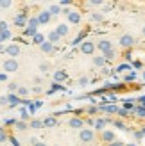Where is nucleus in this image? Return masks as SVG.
I'll use <instances>...</instances> for the list:
<instances>
[{
	"mask_svg": "<svg viewBox=\"0 0 145 146\" xmlns=\"http://www.w3.org/2000/svg\"><path fill=\"white\" fill-rule=\"evenodd\" d=\"M102 55H104L106 61H113L115 57H117V52H115V48H113V50H109V52H106V54H102Z\"/></svg>",
	"mask_w": 145,
	"mask_h": 146,
	"instance_id": "obj_25",
	"label": "nucleus"
},
{
	"mask_svg": "<svg viewBox=\"0 0 145 146\" xmlns=\"http://www.w3.org/2000/svg\"><path fill=\"white\" fill-rule=\"evenodd\" d=\"M100 111H104L106 114H117L118 107L117 105H100Z\"/></svg>",
	"mask_w": 145,
	"mask_h": 146,
	"instance_id": "obj_18",
	"label": "nucleus"
},
{
	"mask_svg": "<svg viewBox=\"0 0 145 146\" xmlns=\"http://www.w3.org/2000/svg\"><path fill=\"white\" fill-rule=\"evenodd\" d=\"M32 41L36 43V45H40V46H41V45H43V43H45L47 39H45V36H43V34H40V32H38V34H36L34 38H32Z\"/></svg>",
	"mask_w": 145,
	"mask_h": 146,
	"instance_id": "obj_21",
	"label": "nucleus"
},
{
	"mask_svg": "<svg viewBox=\"0 0 145 146\" xmlns=\"http://www.w3.org/2000/svg\"><path fill=\"white\" fill-rule=\"evenodd\" d=\"M66 78H68V75H66V71H64V70H56V71H54V80H56L57 84H59V82H64Z\"/></svg>",
	"mask_w": 145,
	"mask_h": 146,
	"instance_id": "obj_13",
	"label": "nucleus"
},
{
	"mask_svg": "<svg viewBox=\"0 0 145 146\" xmlns=\"http://www.w3.org/2000/svg\"><path fill=\"white\" fill-rule=\"evenodd\" d=\"M32 82H34L36 86H40V84H41V77H34V80H32Z\"/></svg>",
	"mask_w": 145,
	"mask_h": 146,
	"instance_id": "obj_42",
	"label": "nucleus"
},
{
	"mask_svg": "<svg viewBox=\"0 0 145 146\" xmlns=\"http://www.w3.org/2000/svg\"><path fill=\"white\" fill-rule=\"evenodd\" d=\"M25 34L31 36V38H34V36L38 34V29H34V27H25Z\"/></svg>",
	"mask_w": 145,
	"mask_h": 146,
	"instance_id": "obj_28",
	"label": "nucleus"
},
{
	"mask_svg": "<svg viewBox=\"0 0 145 146\" xmlns=\"http://www.w3.org/2000/svg\"><path fill=\"white\" fill-rule=\"evenodd\" d=\"M29 127H31V128H43V121H40V119H32L31 123H29Z\"/></svg>",
	"mask_w": 145,
	"mask_h": 146,
	"instance_id": "obj_26",
	"label": "nucleus"
},
{
	"mask_svg": "<svg viewBox=\"0 0 145 146\" xmlns=\"http://www.w3.org/2000/svg\"><path fill=\"white\" fill-rule=\"evenodd\" d=\"M2 68H4V71L5 73H14V71H18L20 70V62L16 61V59H4V62H2Z\"/></svg>",
	"mask_w": 145,
	"mask_h": 146,
	"instance_id": "obj_2",
	"label": "nucleus"
},
{
	"mask_svg": "<svg viewBox=\"0 0 145 146\" xmlns=\"http://www.w3.org/2000/svg\"><path fill=\"white\" fill-rule=\"evenodd\" d=\"M38 25H40L38 16H32V18H29V20H27V27H34V29H38Z\"/></svg>",
	"mask_w": 145,
	"mask_h": 146,
	"instance_id": "obj_23",
	"label": "nucleus"
},
{
	"mask_svg": "<svg viewBox=\"0 0 145 146\" xmlns=\"http://www.w3.org/2000/svg\"><path fill=\"white\" fill-rule=\"evenodd\" d=\"M134 112H136V116H138V118L145 119V107H143V105H138V107L134 109Z\"/></svg>",
	"mask_w": 145,
	"mask_h": 146,
	"instance_id": "obj_24",
	"label": "nucleus"
},
{
	"mask_svg": "<svg viewBox=\"0 0 145 146\" xmlns=\"http://www.w3.org/2000/svg\"><path fill=\"white\" fill-rule=\"evenodd\" d=\"M142 34H143V36H145V25H143V29H142Z\"/></svg>",
	"mask_w": 145,
	"mask_h": 146,
	"instance_id": "obj_51",
	"label": "nucleus"
},
{
	"mask_svg": "<svg viewBox=\"0 0 145 146\" xmlns=\"http://www.w3.org/2000/svg\"><path fill=\"white\" fill-rule=\"evenodd\" d=\"M143 134H145V128H143Z\"/></svg>",
	"mask_w": 145,
	"mask_h": 146,
	"instance_id": "obj_53",
	"label": "nucleus"
},
{
	"mask_svg": "<svg viewBox=\"0 0 145 146\" xmlns=\"http://www.w3.org/2000/svg\"><path fill=\"white\" fill-rule=\"evenodd\" d=\"M47 11H48L50 14H52V16H57V14H61V13H63V7H61L59 4H52V5H50Z\"/></svg>",
	"mask_w": 145,
	"mask_h": 146,
	"instance_id": "obj_17",
	"label": "nucleus"
},
{
	"mask_svg": "<svg viewBox=\"0 0 145 146\" xmlns=\"http://www.w3.org/2000/svg\"><path fill=\"white\" fill-rule=\"evenodd\" d=\"M88 112H90V114H95V112H97V107H90Z\"/></svg>",
	"mask_w": 145,
	"mask_h": 146,
	"instance_id": "obj_47",
	"label": "nucleus"
},
{
	"mask_svg": "<svg viewBox=\"0 0 145 146\" xmlns=\"http://www.w3.org/2000/svg\"><path fill=\"white\" fill-rule=\"evenodd\" d=\"M134 137H136V139H142V137H143V132H136Z\"/></svg>",
	"mask_w": 145,
	"mask_h": 146,
	"instance_id": "obj_48",
	"label": "nucleus"
},
{
	"mask_svg": "<svg viewBox=\"0 0 145 146\" xmlns=\"http://www.w3.org/2000/svg\"><path fill=\"white\" fill-rule=\"evenodd\" d=\"M18 87H20V84H16V82H9V84H7V89H9L11 93H16Z\"/></svg>",
	"mask_w": 145,
	"mask_h": 146,
	"instance_id": "obj_29",
	"label": "nucleus"
},
{
	"mask_svg": "<svg viewBox=\"0 0 145 146\" xmlns=\"http://www.w3.org/2000/svg\"><path fill=\"white\" fill-rule=\"evenodd\" d=\"M2 80H5V75H4V73L0 75V82H2Z\"/></svg>",
	"mask_w": 145,
	"mask_h": 146,
	"instance_id": "obj_50",
	"label": "nucleus"
},
{
	"mask_svg": "<svg viewBox=\"0 0 145 146\" xmlns=\"http://www.w3.org/2000/svg\"><path fill=\"white\" fill-rule=\"evenodd\" d=\"M9 7H11L9 0H0V9H9Z\"/></svg>",
	"mask_w": 145,
	"mask_h": 146,
	"instance_id": "obj_32",
	"label": "nucleus"
},
{
	"mask_svg": "<svg viewBox=\"0 0 145 146\" xmlns=\"http://www.w3.org/2000/svg\"><path fill=\"white\" fill-rule=\"evenodd\" d=\"M143 78H145V75H143Z\"/></svg>",
	"mask_w": 145,
	"mask_h": 146,
	"instance_id": "obj_55",
	"label": "nucleus"
},
{
	"mask_svg": "<svg viewBox=\"0 0 145 146\" xmlns=\"http://www.w3.org/2000/svg\"><path fill=\"white\" fill-rule=\"evenodd\" d=\"M32 91H34L36 94H40V93H41V87H40V86H36V87H34V89H32Z\"/></svg>",
	"mask_w": 145,
	"mask_h": 146,
	"instance_id": "obj_46",
	"label": "nucleus"
},
{
	"mask_svg": "<svg viewBox=\"0 0 145 146\" xmlns=\"http://www.w3.org/2000/svg\"><path fill=\"white\" fill-rule=\"evenodd\" d=\"M118 43H120L122 48H131V46H134V38H133L131 34H122Z\"/></svg>",
	"mask_w": 145,
	"mask_h": 146,
	"instance_id": "obj_5",
	"label": "nucleus"
},
{
	"mask_svg": "<svg viewBox=\"0 0 145 146\" xmlns=\"http://www.w3.org/2000/svg\"><path fill=\"white\" fill-rule=\"evenodd\" d=\"M86 146H91V144H86Z\"/></svg>",
	"mask_w": 145,
	"mask_h": 146,
	"instance_id": "obj_54",
	"label": "nucleus"
},
{
	"mask_svg": "<svg viewBox=\"0 0 145 146\" xmlns=\"http://www.w3.org/2000/svg\"><path fill=\"white\" fill-rule=\"evenodd\" d=\"M20 112H21V119H29V112L25 111V109H21Z\"/></svg>",
	"mask_w": 145,
	"mask_h": 146,
	"instance_id": "obj_39",
	"label": "nucleus"
},
{
	"mask_svg": "<svg viewBox=\"0 0 145 146\" xmlns=\"http://www.w3.org/2000/svg\"><path fill=\"white\" fill-rule=\"evenodd\" d=\"M79 139L84 143V146L86 144H91L93 141H95V132H93L91 128H83L81 132H79Z\"/></svg>",
	"mask_w": 145,
	"mask_h": 146,
	"instance_id": "obj_1",
	"label": "nucleus"
},
{
	"mask_svg": "<svg viewBox=\"0 0 145 146\" xmlns=\"http://www.w3.org/2000/svg\"><path fill=\"white\" fill-rule=\"evenodd\" d=\"M5 141H9V135H7L4 130H0V143H5Z\"/></svg>",
	"mask_w": 145,
	"mask_h": 146,
	"instance_id": "obj_35",
	"label": "nucleus"
},
{
	"mask_svg": "<svg viewBox=\"0 0 145 146\" xmlns=\"http://www.w3.org/2000/svg\"><path fill=\"white\" fill-rule=\"evenodd\" d=\"M40 50L43 54H47V55H52V54H56V45H52V43H48V41H45L43 45L40 46Z\"/></svg>",
	"mask_w": 145,
	"mask_h": 146,
	"instance_id": "obj_10",
	"label": "nucleus"
},
{
	"mask_svg": "<svg viewBox=\"0 0 145 146\" xmlns=\"http://www.w3.org/2000/svg\"><path fill=\"white\" fill-rule=\"evenodd\" d=\"M97 48H99L102 54H106V52H109V50H113V45H111L109 39H100V41L97 43Z\"/></svg>",
	"mask_w": 145,
	"mask_h": 146,
	"instance_id": "obj_8",
	"label": "nucleus"
},
{
	"mask_svg": "<svg viewBox=\"0 0 145 146\" xmlns=\"http://www.w3.org/2000/svg\"><path fill=\"white\" fill-rule=\"evenodd\" d=\"M68 127L70 128H79V130H83V127H84V119L83 118H77V116H74V118H70L68 119Z\"/></svg>",
	"mask_w": 145,
	"mask_h": 146,
	"instance_id": "obj_7",
	"label": "nucleus"
},
{
	"mask_svg": "<svg viewBox=\"0 0 145 146\" xmlns=\"http://www.w3.org/2000/svg\"><path fill=\"white\" fill-rule=\"evenodd\" d=\"M47 41H48V43H52V45H56L57 41H61V38L57 36V32H56V31H52V32H48V36H47Z\"/></svg>",
	"mask_w": 145,
	"mask_h": 146,
	"instance_id": "obj_19",
	"label": "nucleus"
},
{
	"mask_svg": "<svg viewBox=\"0 0 145 146\" xmlns=\"http://www.w3.org/2000/svg\"><path fill=\"white\" fill-rule=\"evenodd\" d=\"M118 70H120V71H127V70H129V66H127V64H122Z\"/></svg>",
	"mask_w": 145,
	"mask_h": 146,
	"instance_id": "obj_44",
	"label": "nucleus"
},
{
	"mask_svg": "<svg viewBox=\"0 0 145 146\" xmlns=\"http://www.w3.org/2000/svg\"><path fill=\"white\" fill-rule=\"evenodd\" d=\"M7 102H9V105H18L20 104V98L14 93H9V94H7Z\"/></svg>",
	"mask_w": 145,
	"mask_h": 146,
	"instance_id": "obj_20",
	"label": "nucleus"
},
{
	"mask_svg": "<svg viewBox=\"0 0 145 146\" xmlns=\"http://www.w3.org/2000/svg\"><path fill=\"white\" fill-rule=\"evenodd\" d=\"M140 102H142V105L145 107V96H142V98H140Z\"/></svg>",
	"mask_w": 145,
	"mask_h": 146,
	"instance_id": "obj_49",
	"label": "nucleus"
},
{
	"mask_svg": "<svg viewBox=\"0 0 145 146\" xmlns=\"http://www.w3.org/2000/svg\"><path fill=\"white\" fill-rule=\"evenodd\" d=\"M50 20H52V14H50L48 11H41V13H38V21H40V25H47Z\"/></svg>",
	"mask_w": 145,
	"mask_h": 146,
	"instance_id": "obj_11",
	"label": "nucleus"
},
{
	"mask_svg": "<svg viewBox=\"0 0 145 146\" xmlns=\"http://www.w3.org/2000/svg\"><path fill=\"white\" fill-rule=\"evenodd\" d=\"M16 128H18V130H21V132H23V130H27V128H29V125H27L25 121H18V123H16Z\"/></svg>",
	"mask_w": 145,
	"mask_h": 146,
	"instance_id": "obj_31",
	"label": "nucleus"
},
{
	"mask_svg": "<svg viewBox=\"0 0 145 146\" xmlns=\"http://www.w3.org/2000/svg\"><path fill=\"white\" fill-rule=\"evenodd\" d=\"M117 114H120V116H127V109H126V107H124V109H118Z\"/></svg>",
	"mask_w": 145,
	"mask_h": 146,
	"instance_id": "obj_41",
	"label": "nucleus"
},
{
	"mask_svg": "<svg viewBox=\"0 0 145 146\" xmlns=\"http://www.w3.org/2000/svg\"><path fill=\"white\" fill-rule=\"evenodd\" d=\"M0 105H9V102H7V96H0Z\"/></svg>",
	"mask_w": 145,
	"mask_h": 146,
	"instance_id": "obj_40",
	"label": "nucleus"
},
{
	"mask_svg": "<svg viewBox=\"0 0 145 146\" xmlns=\"http://www.w3.org/2000/svg\"><path fill=\"white\" fill-rule=\"evenodd\" d=\"M16 93H18V96H27V94H29V89H27V87H23V86H20Z\"/></svg>",
	"mask_w": 145,
	"mask_h": 146,
	"instance_id": "obj_30",
	"label": "nucleus"
},
{
	"mask_svg": "<svg viewBox=\"0 0 145 146\" xmlns=\"http://www.w3.org/2000/svg\"><path fill=\"white\" fill-rule=\"evenodd\" d=\"M9 141H11V143H13V144H14V146H20V143H18V141H16V139H14V137H9Z\"/></svg>",
	"mask_w": 145,
	"mask_h": 146,
	"instance_id": "obj_45",
	"label": "nucleus"
},
{
	"mask_svg": "<svg viewBox=\"0 0 145 146\" xmlns=\"http://www.w3.org/2000/svg\"><path fill=\"white\" fill-rule=\"evenodd\" d=\"M88 82H90V78H88V77H81V78L77 80V84H79V86H88Z\"/></svg>",
	"mask_w": 145,
	"mask_h": 146,
	"instance_id": "obj_33",
	"label": "nucleus"
},
{
	"mask_svg": "<svg viewBox=\"0 0 145 146\" xmlns=\"http://www.w3.org/2000/svg\"><path fill=\"white\" fill-rule=\"evenodd\" d=\"M5 55H9V59H16L18 55H21V46L20 45H14V43H11V45H7L5 50H4Z\"/></svg>",
	"mask_w": 145,
	"mask_h": 146,
	"instance_id": "obj_3",
	"label": "nucleus"
},
{
	"mask_svg": "<svg viewBox=\"0 0 145 146\" xmlns=\"http://www.w3.org/2000/svg\"><path fill=\"white\" fill-rule=\"evenodd\" d=\"M91 20H93V21H102L104 16H102V14H99V13H93V14H91Z\"/></svg>",
	"mask_w": 145,
	"mask_h": 146,
	"instance_id": "obj_34",
	"label": "nucleus"
},
{
	"mask_svg": "<svg viewBox=\"0 0 145 146\" xmlns=\"http://www.w3.org/2000/svg\"><path fill=\"white\" fill-rule=\"evenodd\" d=\"M115 125H117L118 128H126V125H124V123H122V121H115Z\"/></svg>",
	"mask_w": 145,
	"mask_h": 146,
	"instance_id": "obj_43",
	"label": "nucleus"
},
{
	"mask_svg": "<svg viewBox=\"0 0 145 146\" xmlns=\"http://www.w3.org/2000/svg\"><path fill=\"white\" fill-rule=\"evenodd\" d=\"M40 70H41V71H48V70H50V64H48V62H41V64H40Z\"/></svg>",
	"mask_w": 145,
	"mask_h": 146,
	"instance_id": "obj_38",
	"label": "nucleus"
},
{
	"mask_svg": "<svg viewBox=\"0 0 145 146\" xmlns=\"http://www.w3.org/2000/svg\"><path fill=\"white\" fill-rule=\"evenodd\" d=\"M106 59H104V55H95L93 57V66H97V68H104L106 66Z\"/></svg>",
	"mask_w": 145,
	"mask_h": 146,
	"instance_id": "obj_15",
	"label": "nucleus"
},
{
	"mask_svg": "<svg viewBox=\"0 0 145 146\" xmlns=\"http://www.w3.org/2000/svg\"><path fill=\"white\" fill-rule=\"evenodd\" d=\"M5 31H9V27H7V23H5V21H0V34H2V32H5Z\"/></svg>",
	"mask_w": 145,
	"mask_h": 146,
	"instance_id": "obj_37",
	"label": "nucleus"
},
{
	"mask_svg": "<svg viewBox=\"0 0 145 146\" xmlns=\"http://www.w3.org/2000/svg\"><path fill=\"white\" fill-rule=\"evenodd\" d=\"M43 127L54 128V127H57V119L54 118V116H48V118H45V119H43Z\"/></svg>",
	"mask_w": 145,
	"mask_h": 146,
	"instance_id": "obj_16",
	"label": "nucleus"
},
{
	"mask_svg": "<svg viewBox=\"0 0 145 146\" xmlns=\"http://www.w3.org/2000/svg\"><path fill=\"white\" fill-rule=\"evenodd\" d=\"M27 16L25 14H18V16H14V25L16 27H27Z\"/></svg>",
	"mask_w": 145,
	"mask_h": 146,
	"instance_id": "obj_14",
	"label": "nucleus"
},
{
	"mask_svg": "<svg viewBox=\"0 0 145 146\" xmlns=\"http://www.w3.org/2000/svg\"><path fill=\"white\" fill-rule=\"evenodd\" d=\"M4 50H5V48H4V46H2V45H0V52H4Z\"/></svg>",
	"mask_w": 145,
	"mask_h": 146,
	"instance_id": "obj_52",
	"label": "nucleus"
},
{
	"mask_svg": "<svg viewBox=\"0 0 145 146\" xmlns=\"http://www.w3.org/2000/svg\"><path fill=\"white\" fill-rule=\"evenodd\" d=\"M7 39H11V31H5V32L0 34V45H2L4 41H7Z\"/></svg>",
	"mask_w": 145,
	"mask_h": 146,
	"instance_id": "obj_27",
	"label": "nucleus"
},
{
	"mask_svg": "<svg viewBox=\"0 0 145 146\" xmlns=\"http://www.w3.org/2000/svg\"><path fill=\"white\" fill-rule=\"evenodd\" d=\"M106 123H107V119H102V118H99V119L95 121V128L102 132V130H104V127H106Z\"/></svg>",
	"mask_w": 145,
	"mask_h": 146,
	"instance_id": "obj_22",
	"label": "nucleus"
},
{
	"mask_svg": "<svg viewBox=\"0 0 145 146\" xmlns=\"http://www.w3.org/2000/svg\"><path fill=\"white\" fill-rule=\"evenodd\" d=\"M100 139H102L104 143L113 144L115 141H117V135H115L113 130H102V132H100Z\"/></svg>",
	"mask_w": 145,
	"mask_h": 146,
	"instance_id": "obj_6",
	"label": "nucleus"
},
{
	"mask_svg": "<svg viewBox=\"0 0 145 146\" xmlns=\"http://www.w3.org/2000/svg\"><path fill=\"white\" fill-rule=\"evenodd\" d=\"M95 50H97V45L93 41H83L81 43V52L84 55H93V54H95Z\"/></svg>",
	"mask_w": 145,
	"mask_h": 146,
	"instance_id": "obj_4",
	"label": "nucleus"
},
{
	"mask_svg": "<svg viewBox=\"0 0 145 146\" xmlns=\"http://www.w3.org/2000/svg\"><path fill=\"white\" fill-rule=\"evenodd\" d=\"M66 18H68V23H72V25H77L79 21H81V13H79V11H68Z\"/></svg>",
	"mask_w": 145,
	"mask_h": 146,
	"instance_id": "obj_9",
	"label": "nucleus"
},
{
	"mask_svg": "<svg viewBox=\"0 0 145 146\" xmlns=\"http://www.w3.org/2000/svg\"><path fill=\"white\" fill-rule=\"evenodd\" d=\"M56 32H57V36H59V38H66L68 32H70V27H68L66 23H59V25L56 27Z\"/></svg>",
	"mask_w": 145,
	"mask_h": 146,
	"instance_id": "obj_12",
	"label": "nucleus"
},
{
	"mask_svg": "<svg viewBox=\"0 0 145 146\" xmlns=\"http://www.w3.org/2000/svg\"><path fill=\"white\" fill-rule=\"evenodd\" d=\"M32 141V144L31 146H48V144H45L43 141H40V139H31Z\"/></svg>",
	"mask_w": 145,
	"mask_h": 146,
	"instance_id": "obj_36",
	"label": "nucleus"
}]
</instances>
